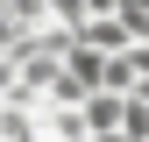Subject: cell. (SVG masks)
<instances>
[{
	"label": "cell",
	"mask_w": 149,
	"mask_h": 142,
	"mask_svg": "<svg viewBox=\"0 0 149 142\" xmlns=\"http://www.w3.org/2000/svg\"><path fill=\"white\" fill-rule=\"evenodd\" d=\"M78 36H85L92 50H107V57H114V50H128V43H142V36L128 29L121 14H85V22H78Z\"/></svg>",
	"instance_id": "1"
}]
</instances>
